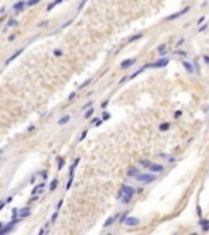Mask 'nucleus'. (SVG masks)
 I'll use <instances>...</instances> for the list:
<instances>
[{
    "mask_svg": "<svg viewBox=\"0 0 209 235\" xmlns=\"http://www.w3.org/2000/svg\"><path fill=\"white\" fill-rule=\"evenodd\" d=\"M136 62V59L134 57H131V59H126V60H123V62H121V67L123 69H129L132 65V64Z\"/></svg>",
    "mask_w": 209,
    "mask_h": 235,
    "instance_id": "nucleus-8",
    "label": "nucleus"
},
{
    "mask_svg": "<svg viewBox=\"0 0 209 235\" xmlns=\"http://www.w3.org/2000/svg\"><path fill=\"white\" fill-rule=\"evenodd\" d=\"M57 167H59V170L64 167V158H59V162H57Z\"/></svg>",
    "mask_w": 209,
    "mask_h": 235,
    "instance_id": "nucleus-24",
    "label": "nucleus"
},
{
    "mask_svg": "<svg viewBox=\"0 0 209 235\" xmlns=\"http://www.w3.org/2000/svg\"><path fill=\"white\" fill-rule=\"evenodd\" d=\"M183 65H185V69H186L188 72H193V65H191L190 62H185V64H183Z\"/></svg>",
    "mask_w": 209,
    "mask_h": 235,
    "instance_id": "nucleus-21",
    "label": "nucleus"
},
{
    "mask_svg": "<svg viewBox=\"0 0 209 235\" xmlns=\"http://www.w3.org/2000/svg\"><path fill=\"white\" fill-rule=\"evenodd\" d=\"M123 193H124V196H126V198H124V201H131V198L134 194H136V190H134V188H131V186H127V185H124L123 186Z\"/></svg>",
    "mask_w": 209,
    "mask_h": 235,
    "instance_id": "nucleus-3",
    "label": "nucleus"
},
{
    "mask_svg": "<svg viewBox=\"0 0 209 235\" xmlns=\"http://www.w3.org/2000/svg\"><path fill=\"white\" fill-rule=\"evenodd\" d=\"M57 183H59L57 180H52V181H51V191H54L56 188H57Z\"/></svg>",
    "mask_w": 209,
    "mask_h": 235,
    "instance_id": "nucleus-20",
    "label": "nucleus"
},
{
    "mask_svg": "<svg viewBox=\"0 0 209 235\" xmlns=\"http://www.w3.org/2000/svg\"><path fill=\"white\" fill-rule=\"evenodd\" d=\"M136 180L139 181V183H152V181H155V175H150V173H139V175L136 176Z\"/></svg>",
    "mask_w": 209,
    "mask_h": 235,
    "instance_id": "nucleus-2",
    "label": "nucleus"
},
{
    "mask_svg": "<svg viewBox=\"0 0 209 235\" xmlns=\"http://www.w3.org/2000/svg\"><path fill=\"white\" fill-rule=\"evenodd\" d=\"M44 186H46V183H39L38 186H34V188H33V193H31L33 199H36V198H38V194H39V193L44 190Z\"/></svg>",
    "mask_w": 209,
    "mask_h": 235,
    "instance_id": "nucleus-5",
    "label": "nucleus"
},
{
    "mask_svg": "<svg viewBox=\"0 0 209 235\" xmlns=\"http://www.w3.org/2000/svg\"><path fill=\"white\" fill-rule=\"evenodd\" d=\"M139 165H142V167H146L147 170H152V172H162L164 170V167L162 165H157V163H154V162H150V160H141L139 162Z\"/></svg>",
    "mask_w": 209,
    "mask_h": 235,
    "instance_id": "nucleus-1",
    "label": "nucleus"
},
{
    "mask_svg": "<svg viewBox=\"0 0 209 235\" xmlns=\"http://www.w3.org/2000/svg\"><path fill=\"white\" fill-rule=\"evenodd\" d=\"M30 212H31L30 209H25V211H23V212L20 214V217H21V219H25V217H28V216H30Z\"/></svg>",
    "mask_w": 209,
    "mask_h": 235,
    "instance_id": "nucleus-19",
    "label": "nucleus"
},
{
    "mask_svg": "<svg viewBox=\"0 0 209 235\" xmlns=\"http://www.w3.org/2000/svg\"><path fill=\"white\" fill-rule=\"evenodd\" d=\"M16 25H18L16 20H10V21L7 23V28H13V26H16Z\"/></svg>",
    "mask_w": 209,
    "mask_h": 235,
    "instance_id": "nucleus-15",
    "label": "nucleus"
},
{
    "mask_svg": "<svg viewBox=\"0 0 209 235\" xmlns=\"http://www.w3.org/2000/svg\"><path fill=\"white\" fill-rule=\"evenodd\" d=\"M165 52H167V46H165V44L159 46V54H162V56H164Z\"/></svg>",
    "mask_w": 209,
    "mask_h": 235,
    "instance_id": "nucleus-16",
    "label": "nucleus"
},
{
    "mask_svg": "<svg viewBox=\"0 0 209 235\" xmlns=\"http://www.w3.org/2000/svg\"><path fill=\"white\" fill-rule=\"evenodd\" d=\"M168 127H170V124H168V122H165V124H160V131H167Z\"/></svg>",
    "mask_w": 209,
    "mask_h": 235,
    "instance_id": "nucleus-22",
    "label": "nucleus"
},
{
    "mask_svg": "<svg viewBox=\"0 0 209 235\" xmlns=\"http://www.w3.org/2000/svg\"><path fill=\"white\" fill-rule=\"evenodd\" d=\"M64 0H54V2H52V3H49V7H47V12H51V10L54 8L56 5H59V3H62Z\"/></svg>",
    "mask_w": 209,
    "mask_h": 235,
    "instance_id": "nucleus-12",
    "label": "nucleus"
},
{
    "mask_svg": "<svg viewBox=\"0 0 209 235\" xmlns=\"http://www.w3.org/2000/svg\"><path fill=\"white\" fill-rule=\"evenodd\" d=\"M139 173H141V172H139V170H137V168H134V167H131V168H129V170H127V175H131V176H134V178H136V176L139 175Z\"/></svg>",
    "mask_w": 209,
    "mask_h": 235,
    "instance_id": "nucleus-11",
    "label": "nucleus"
},
{
    "mask_svg": "<svg viewBox=\"0 0 209 235\" xmlns=\"http://www.w3.org/2000/svg\"><path fill=\"white\" fill-rule=\"evenodd\" d=\"M25 5H26L25 2H16V3L13 5V10H15V12H21V10L25 8Z\"/></svg>",
    "mask_w": 209,
    "mask_h": 235,
    "instance_id": "nucleus-9",
    "label": "nucleus"
},
{
    "mask_svg": "<svg viewBox=\"0 0 209 235\" xmlns=\"http://www.w3.org/2000/svg\"><path fill=\"white\" fill-rule=\"evenodd\" d=\"M13 225H15V222H12L10 225H5V227H2V229H0V234H7V232H10L12 229H13Z\"/></svg>",
    "mask_w": 209,
    "mask_h": 235,
    "instance_id": "nucleus-10",
    "label": "nucleus"
},
{
    "mask_svg": "<svg viewBox=\"0 0 209 235\" xmlns=\"http://www.w3.org/2000/svg\"><path fill=\"white\" fill-rule=\"evenodd\" d=\"M54 54H56V56H62V51H59V49H56V51H54Z\"/></svg>",
    "mask_w": 209,
    "mask_h": 235,
    "instance_id": "nucleus-26",
    "label": "nucleus"
},
{
    "mask_svg": "<svg viewBox=\"0 0 209 235\" xmlns=\"http://www.w3.org/2000/svg\"><path fill=\"white\" fill-rule=\"evenodd\" d=\"M21 52H23V49H18V51H16V52H15V54H13V56H12V57H10V59H8V60H7V64H10V62H12V60H13V59H15V57H18V56H20V54H21Z\"/></svg>",
    "mask_w": 209,
    "mask_h": 235,
    "instance_id": "nucleus-13",
    "label": "nucleus"
},
{
    "mask_svg": "<svg viewBox=\"0 0 209 235\" xmlns=\"http://www.w3.org/2000/svg\"><path fill=\"white\" fill-rule=\"evenodd\" d=\"M139 222H141V220H139L137 217H127V216H126V217L123 219V224H124V225H137Z\"/></svg>",
    "mask_w": 209,
    "mask_h": 235,
    "instance_id": "nucleus-4",
    "label": "nucleus"
},
{
    "mask_svg": "<svg viewBox=\"0 0 209 235\" xmlns=\"http://www.w3.org/2000/svg\"><path fill=\"white\" fill-rule=\"evenodd\" d=\"M85 136H87V131H83V132H82V136H80V140L85 139Z\"/></svg>",
    "mask_w": 209,
    "mask_h": 235,
    "instance_id": "nucleus-27",
    "label": "nucleus"
},
{
    "mask_svg": "<svg viewBox=\"0 0 209 235\" xmlns=\"http://www.w3.org/2000/svg\"><path fill=\"white\" fill-rule=\"evenodd\" d=\"M168 64V59H160V60H157L155 64H149L150 67H154V69H160V67H165Z\"/></svg>",
    "mask_w": 209,
    "mask_h": 235,
    "instance_id": "nucleus-6",
    "label": "nucleus"
},
{
    "mask_svg": "<svg viewBox=\"0 0 209 235\" xmlns=\"http://www.w3.org/2000/svg\"><path fill=\"white\" fill-rule=\"evenodd\" d=\"M114 220H116V216H111V217H109V219H108V220L104 222V227H106V225H109V224H113Z\"/></svg>",
    "mask_w": 209,
    "mask_h": 235,
    "instance_id": "nucleus-18",
    "label": "nucleus"
},
{
    "mask_svg": "<svg viewBox=\"0 0 209 235\" xmlns=\"http://www.w3.org/2000/svg\"><path fill=\"white\" fill-rule=\"evenodd\" d=\"M69 121H70V116H64L62 119H59V124H60V126H62V124H67Z\"/></svg>",
    "mask_w": 209,
    "mask_h": 235,
    "instance_id": "nucleus-14",
    "label": "nucleus"
},
{
    "mask_svg": "<svg viewBox=\"0 0 209 235\" xmlns=\"http://www.w3.org/2000/svg\"><path fill=\"white\" fill-rule=\"evenodd\" d=\"M188 10H190V7H186V8H183L181 12H177V13H175V15H170V16H168L167 20H175V18H180L181 15H185V13H186Z\"/></svg>",
    "mask_w": 209,
    "mask_h": 235,
    "instance_id": "nucleus-7",
    "label": "nucleus"
},
{
    "mask_svg": "<svg viewBox=\"0 0 209 235\" xmlns=\"http://www.w3.org/2000/svg\"><path fill=\"white\" fill-rule=\"evenodd\" d=\"M39 0H28V5H36Z\"/></svg>",
    "mask_w": 209,
    "mask_h": 235,
    "instance_id": "nucleus-25",
    "label": "nucleus"
},
{
    "mask_svg": "<svg viewBox=\"0 0 209 235\" xmlns=\"http://www.w3.org/2000/svg\"><path fill=\"white\" fill-rule=\"evenodd\" d=\"M91 114H93V108H88V109H87V113H85V118H90Z\"/></svg>",
    "mask_w": 209,
    "mask_h": 235,
    "instance_id": "nucleus-23",
    "label": "nucleus"
},
{
    "mask_svg": "<svg viewBox=\"0 0 209 235\" xmlns=\"http://www.w3.org/2000/svg\"><path fill=\"white\" fill-rule=\"evenodd\" d=\"M201 227H203V230H208L209 229V220H201Z\"/></svg>",
    "mask_w": 209,
    "mask_h": 235,
    "instance_id": "nucleus-17",
    "label": "nucleus"
}]
</instances>
